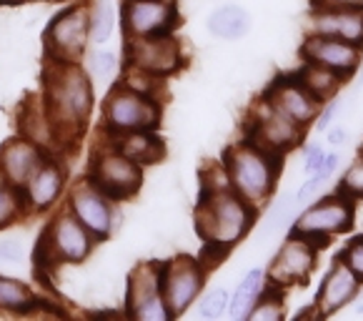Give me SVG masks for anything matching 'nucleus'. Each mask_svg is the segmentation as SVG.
Instances as JSON below:
<instances>
[{
    "instance_id": "f257e3e1",
    "label": "nucleus",
    "mask_w": 363,
    "mask_h": 321,
    "mask_svg": "<svg viewBox=\"0 0 363 321\" xmlns=\"http://www.w3.org/2000/svg\"><path fill=\"white\" fill-rule=\"evenodd\" d=\"M258 209L233 193L228 186L203 188L196 206V231L203 241L201 263H218L228 251H233L240 241L251 234L256 224Z\"/></svg>"
},
{
    "instance_id": "f03ea898",
    "label": "nucleus",
    "mask_w": 363,
    "mask_h": 321,
    "mask_svg": "<svg viewBox=\"0 0 363 321\" xmlns=\"http://www.w3.org/2000/svg\"><path fill=\"white\" fill-rule=\"evenodd\" d=\"M93 80L80 63H55L48 60L45 70L43 108L53 126L58 148L75 143L88 126L93 113Z\"/></svg>"
},
{
    "instance_id": "7ed1b4c3",
    "label": "nucleus",
    "mask_w": 363,
    "mask_h": 321,
    "mask_svg": "<svg viewBox=\"0 0 363 321\" xmlns=\"http://www.w3.org/2000/svg\"><path fill=\"white\" fill-rule=\"evenodd\" d=\"M220 166H223L230 191L238 193L253 209H263L276 193L284 158L266 153L248 141H238L225 151Z\"/></svg>"
},
{
    "instance_id": "20e7f679",
    "label": "nucleus",
    "mask_w": 363,
    "mask_h": 321,
    "mask_svg": "<svg viewBox=\"0 0 363 321\" xmlns=\"http://www.w3.org/2000/svg\"><path fill=\"white\" fill-rule=\"evenodd\" d=\"M98 241L91 231L80 224L68 209H60L45 224L40 244H38V261L43 266H73L83 263L93 254Z\"/></svg>"
},
{
    "instance_id": "39448f33",
    "label": "nucleus",
    "mask_w": 363,
    "mask_h": 321,
    "mask_svg": "<svg viewBox=\"0 0 363 321\" xmlns=\"http://www.w3.org/2000/svg\"><path fill=\"white\" fill-rule=\"evenodd\" d=\"M101 121L106 134L155 131L160 124V103L155 96L116 83L103 101Z\"/></svg>"
},
{
    "instance_id": "423d86ee",
    "label": "nucleus",
    "mask_w": 363,
    "mask_h": 321,
    "mask_svg": "<svg viewBox=\"0 0 363 321\" xmlns=\"http://www.w3.org/2000/svg\"><path fill=\"white\" fill-rule=\"evenodd\" d=\"M306 129H301L298 124H294L289 116L278 111L276 106L258 98L256 106L251 108V118L246 126V138L248 143H253L256 148L266 151V153L281 156L284 158L289 151H294L296 146L303 141Z\"/></svg>"
},
{
    "instance_id": "0eeeda50",
    "label": "nucleus",
    "mask_w": 363,
    "mask_h": 321,
    "mask_svg": "<svg viewBox=\"0 0 363 321\" xmlns=\"http://www.w3.org/2000/svg\"><path fill=\"white\" fill-rule=\"evenodd\" d=\"M353 219H356L353 201L336 191V193H331V196L311 201L303 214L294 221L291 234L306 236V239H311L313 244H318V246H326L331 236L351 231Z\"/></svg>"
},
{
    "instance_id": "6e6552de",
    "label": "nucleus",
    "mask_w": 363,
    "mask_h": 321,
    "mask_svg": "<svg viewBox=\"0 0 363 321\" xmlns=\"http://www.w3.org/2000/svg\"><path fill=\"white\" fill-rule=\"evenodd\" d=\"M88 6L73 3L48 23L43 33L45 58L55 63H80L88 50Z\"/></svg>"
},
{
    "instance_id": "1a4fd4ad",
    "label": "nucleus",
    "mask_w": 363,
    "mask_h": 321,
    "mask_svg": "<svg viewBox=\"0 0 363 321\" xmlns=\"http://www.w3.org/2000/svg\"><path fill=\"white\" fill-rule=\"evenodd\" d=\"M88 178L113 201L133 198L143 186V166L123 156L113 143L98 148L88 166Z\"/></svg>"
},
{
    "instance_id": "9d476101",
    "label": "nucleus",
    "mask_w": 363,
    "mask_h": 321,
    "mask_svg": "<svg viewBox=\"0 0 363 321\" xmlns=\"http://www.w3.org/2000/svg\"><path fill=\"white\" fill-rule=\"evenodd\" d=\"M206 273L208 268L201 263V259L193 256H173L160 261V294L173 319L186 314L193 301L203 294Z\"/></svg>"
},
{
    "instance_id": "9b49d317",
    "label": "nucleus",
    "mask_w": 363,
    "mask_h": 321,
    "mask_svg": "<svg viewBox=\"0 0 363 321\" xmlns=\"http://www.w3.org/2000/svg\"><path fill=\"white\" fill-rule=\"evenodd\" d=\"M65 209L91 231L96 241H106L118 226V209L116 201L108 198L91 178H80L68 188Z\"/></svg>"
},
{
    "instance_id": "f8f14e48",
    "label": "nucleus",
    "mask_w": 363,
    "mask_h": 321,
    "mask_svg": "<svg viewBox=\"0 0 363 321\" xmlns=\"http://www.w3.org/2000/svg\"><path fill=\"white\" fill-rule=\"evenodd\" d=\"M125 316L133 321H171L160 294V263L140 261L125 281Z\"/></svg>"
},
{
    "instance_id": "ddd939ff",
    "label": "nucleus",
    "mask_w": 363,
    "mask_h": 321,
    "mask_svg": "<svg viewBox=\"0 0 363 321\" xmlns=\"http://www.w3.org/2000/svg\"><path fill=\"white\" fill-rule=\"evenodd\" d=\"M125 60H128V68L163 80L181 70L183 48L173 38V33L135 38V40H125Z\"/></svg>"
},
{
    "instance_id": "4468645a",
    "label": "nucleus",
    "mask_w": 363,
    "mask_h": 321,
    "mask_svg": "<svg viewBox=\"0 0 363 321\" xmlns=\"http://www.w3.org/2000/svg\"><path fill=\"white\" fill-rule=\"evenodd\" d=\"M315 263H318V244L306 236L291 234L273 256L266 278H271V286L276 289H289L294 284L308 281L311 273L315 271Z\"/></svg>"
},
{
    "instance_id": "2eb2a0df",
    "label": "nucleus",
    "mask_w": 363,
    "mask_h": 321,
    "mask_svg": "<svg viewBox=\"0 0 363 321\" xmlns=\"http://www.w3.org/2000/svg\"><path fill=\"white\" fill-rule=\"evenodd\" d=\"M125 40L173 33L178 26V8L173 0H123L121 8Z\"/></svg>"
},
{
    "instance_id": "dca6fc26",
    "label": "nucleus",
    "mask_w": 363,
    "mask_h": 321,
    "mask_svg": "<svg viewBox=\"0 0 363 321\" xmlns=\"http://www.w3.org/2000/svg\"><path fill=\"white\" fill-rule=\"evenodd\" d=\"M65 183H68V171H65L63 160L55 156H45L40 166L21 186L26 214H45L53 209L63 196Z\"/></svg>"
},
{
    "instance_id": "f3484780",
    "label": "nucleus",
    "mask_w": 363,
    "mask_h": 321,
    "mask_svg": "<svg viewBox=\"0 0 363 321\" xmlns=\"http://www.w3.org/2000/svg\"><path fill=\"white\" fill-rule=\"evenodd\" d=\"M361 55H363V45L348 43V40L331 38V36H315V33H308V38L301 45V60L323 65V68L343 75L346 80L358 70Z\"/></svg>"
},
{
    "instance_id": "a211bd4d",
    "label": "nucleus",
    "mask_w": 363,
    "mask_h": 321,
    "mask_svg": "<svg viewBox=\"0 0 363 321\" xmlns=\"http://www.w3.org/2000/svg\"><path fill=\"white\" fill-rule=\"evenodd\" d=\"M263 98L306 131L313 126L315 116H318L320 106H323L318 98H313L303 86H301L294 75H289V78H276L271 86L266 88Z\"/></svg>"
},
{
    "instance_id": "6ab92c4d",
    "label": "nucleus",
    "mask_w": 363,
    "mask_h": 321,
    "mask_svg": "<svg viewBox=\"0 0 363 321\" xmlns=\"http://www.w3.org/2000/svg\"><path fill=\"white\" fill-rule=\"evenodd\" d=\"M358 291H361V278L338 256L333 261V266L328 268L326 278H323V284L318 289V296H315V309H318L320 319H326V316H333L341 309H346L358 296Z\"/></svg>"
},
{
    "instance_id": "aec40b11",
    "label": "nucleus",
    "mask_w": 363,
    "mask_h": 321,
    "mask_svg": "<svg viewBox=\"0 0 363 321\" xmlns=\"http://www.w3.org/2000/svg\"><path fill=\"white\" fill-rule=\"evenodd\" d=\"M48 156V151L40 148L35 141L18 136L0 146V171L16 188H21L28 181L33 171L40 166V160Z\"/></svg>"
},
{
    "instance_id": "412c9836",
    "label": "nucleus",
    "mask_w": 363,
    "mask_h": 321,
    "mask_svg": "<svg viewBox=\"0 0 363 321\" xmlns=\"http://www.w3.org/2000/svg\"><path fill=\"white\" fill-rule=\"evenodd\" d=\"M308 31L363 45V11H313Z\"/></svg>"
},
{
    "instance_id": "4be33fe9",
    "label": "nucleus",
    "mask_w": 363,
    "mask_h": 321,
    "mask_svg": "<svg viewBox=\"0 0 363 321\" xmlns=\"http://www.w3.org/2000/svg\"><path fill=\"white\" fill-rule=\"evenodd\" d=\"M108 143H113L123 156L135 160L138 166H153L166 156V143L155 136V131H128V134H106Z\"/></svg>"
},
{
    "instance_id": "5701e85b",
    "label": "nucleus",
    "mask_w": 363,
    "mask_h": 321,
    "mask_svg": "<svg viewBox=\"0 0 363 321\" xmlns=\"http://www.w3.org/2000/svg\"><path fill=\"white\" fill-rule=\"evenodd\" d=\"M251 26L253 16L238 3H225L208 16V33L220 40H240L243 36H248Z\"/></svg>"
},
{
    "instance_id": "b1692460",
    "label": "nucleus",
    "mask_w": 363,
    "mask_h": 321,
    "mask_svg": "<svg viewBox=\"0 0 363 321\" xmlns=\"http://www.w3.org/2000/svg\"><path fill=\"white\" fill-rule=\"evenodd\" d=\"M294 78L298 80L301 86H303L311 96L318 98L320 103L336 98L338 91L343 88V83H346L343 75L333 73V70L323 68V65L308 63V60H301V68L294 73Z\"/></svg>"
},
{
    "instance_id": "393cba45",
    "label": "nucleus",
    "mask_w": 363,
    "mask_h": 321,
    "mask_svg": "<svg viewBox=\"0 0 363 321\" xmlns=\"http://www.w3.org/2000/svg\"><path fill=\"white\" fill-rule=\"evenodd\" d=\"M268 286L266 281V271L263 268H251L246 271V276L240 278L238 286H235L233 296L228 299V314L233 321H246L251 314L253 304L258 301V296L263 294V289Z\"/></svg>"
},
{
    "instance_id": "a878e982",
    "label": "nucleus",
    "mask_w": 363,
    "mask_h": 321,
    "mask_svg": "<svg viewBox=\"0 0 363 321\" xmlns=\"http://www.w3.org/2000/svg\"><path fill=\"white\" fill-rule=\"evenodd\" d=\"M38 304L40 301L30 286L0 273V311L3 314H30Z\"/></svg>"
},
{
    "instance_id": "bb28decb",
    "label": "nucleus",
    "mask_w": 363,
    "mask_h": 321,
    "mask_svg": "<svg viewBox=\"0 0 363 321\" xmlns=\"http://www.w3.org/2000/svg\"><path fill=\"white\" fill-rule=\"evenodd\" d=\"M113 28H116V6L113 0H93L88 8V38L91 43L103 45L111 40Z\"/></svg>"
},
{
    "instance_id": "cd10ccee",
    "label": "nucleus",
    "mask_w": 363,
    "mask_h": 321,
    "mask_svg": "<svg viewBox=\"0 0 363 321\" xmlns=\"http://www.w3.org/2000/svg\"><path fill=\"white\" fill-rule=\"evenodd\" d=\"M251 321H284L286 319V304H284V289L276 286H266L263 294L258 296V301L253 304Z\"/></svg>"
},
{
    "instance_id": "c85d7f7f",
    "label": "nucleus",
    "mask_w": 363,
    "mask_h": 321,
    "mask_svg": "<svg viewBox=\"0 0 363 321\" xmlns=\"http://www.w3.org/2000/svg\"><path fill=\"white\" fill-rule=\"evenodd\" d=\"M26 216V209H23V196L21 188H16L0 171V229L16 224Z\"/></svg>"
},
{
    "instance_id": "c756f323",
    "label": "nucleus",
    "mask_w": 363,
    "mask_h": 321,
    "mask_svg": "<svg viewBox=\"0 0 363 321\" xmlns=\"http://www.w3.org/2000/svg\"><path fill=\"white\" fill-rule=\"evenodd\" d=\"M294 204H296V201H291L289 196L273 201V206L268 209L266 219H263L261 226H258V239L266 241V239H271L273 234H278V231H281V226L291 219V206H294Z\"/></svg>"
},
{
    "instance_id": "7c9ffc66",
    "label": "nucleus",
    "mask_w": 363,
    "mask_h": 321,
    "mask_svg": "<svg viewBox=\"0 0 363 321\" xmlns=\"http://www.w3.org/2000/svg\"><path fill=\"white\" fill-rule=\"evenodd\" d=\"M118 73V58L113 50H93L88 55V75L91 80H98V83H111Z\"/></svg>"
},
{
    "instance_id": "2f4dec72",
    "label": "nucleus",
    "mask_w": 363,
    "mask_h": 321,
    "mask_svg": "<svg viewBox=\"0 0 363 321\" xmlns=\"http://www.w3.org/2000/svg\"><path fill=\"white\" fill-rule=\"evenodd\" d=\"M230 294L225 289H211L203 296H198V316L201 319H220L228 311Z\"/></svg>"
},
{
    "instance_id": "473e14b6",
    "label": "nucleus",
    "mask_w": 363,
    "mask_h": 321,
    "mask_svg": "<svg viewBox=\"0 0 363 321\" xmlns=\"http://www.w3.org/2000/svg\"><path fill=\"white\" fill-rule=\"evenodd\" d=\"M338 193L348 196L351 201H363V156L351 160V166L346 168L341 183H338Z\"/></svg>"
},
{
    "instance_id": "72a5a7b5",
    "label": "nucleus",
    "mask_w": 363,
    "mask_h": 321,
    "mask_svg": "<svg viewBox=\"0 0 363 321\" xmlns=\"http://www.w3.org/2000/svg\"><path fill=\"white\" fill-rule=\"evenodd\" d=\"M341 259H343V263H346V266L363 281V236L353 239L351 244L343 249Z\"/></svg>"
},
{
    "instance_id": "f704fd0d",
    "label": "nucleus",
    "mask_w": 363,
    "mask_h": 321,
    "mask_svg": "<svg viewBox=\"0 0 363 321\" xmlns=\"http://www.w3.org/2000/svg\"><path fill=\"white\" fill-rule=\"evenodd\" d=\"M323 183H326V178H323V176H318V173H308V178H306V181L301 183L298 191H296V204L308 206L311 201H315V198L320 196V188H323Z\"/></svg>"
},
{
    "instance_id": "c9c22d12",
    "label": "nucleus",
    "mask_w": 363,
    "mask_h": 321,
    "mask_svg": "<svg viewBox=\"0 0 363 321\" xmlns=\"http://www.w3.org/2000/svg\"><path fill=\"white\" fill-rule=\"evenodd\" d=\"M338 111H341V101H336V98H331V101L323 103V106H320V111H318V116H315V129H318V131L331 129V124L336 121Z\"/></svg>"
},
{
    "instance_id": "e433bc0d",
    "label": "nucleus",
    "mask_w": 363,
    "mask_h": 321,
    "mask_svg": "<svg viewBox=\"0 0 363 321\" xmlns=\"http://www.w3.org/2000/svg\"><path fill=\"white\" fill-rule=\"evenodd\" d=\"M313 11H363V0H311Z\"/></svg>"
},
{
    "instance_id": "4c0bfd02",
    "label": "nucleus",
    "mask_w": 363,
    "mask_h": 321,
    "mask_svg": "<svg viewBox=\"0 0 363 321\" xmlns=\"http://www.w3.org/2000/svg\"><path fill=\"white\" fill-rule=\"evenodd\" d=\"M323 156H326V151L320 148V146H308V148H306V153H303V171L306 173H315V171H318Z\"/></svg>"
},
{
    "instance_id": "58836bf2",
    "label": "nucleus",
    "mask_w": 363,
    "mask_h": 321,
    "mask_svg": "<svg viewBox=\"0 0 363 321\" xmlns=\"http://www.w3.org/2000/svg\"><path fill=\"white\" fill-rule=\"evenodd\" d=\"M23 256V249L18 241H0V261H18Z\"/></svg>"
},
{
    "instance_id": "ea45409f",
    "label": "nucleus",
    "mask_w": 363,
    "mask_h": 321,
    "mask_svg": "<svg viewBox=\"0 0 363 321\" xmlns=\"http://www.w3.org/2000/svg\"><path fill=\"white\" fill-rule=\"evenodd\" d=\"M338 160H341V153L338 151H331V153H326L323 156V160H320V166H318V176H323V178H328L333 171H336V166H338Z\"/></svg>"
},
{
    "instance_id": "a19ab883",
    "label": "nucleus",
    "mask_w": 363,
    "mask_h": 321,
    "mask_svg": "<svg viewBox=\"0 0 363 321\" xmlns=\"http://www.w3.org/2000/svg\"><path fill=\"white\" fill-rule=\"evenodd\" d=\"M348 141V131L341 129V126H333L331 131H328V143L331 146H343Z\"/></svg>"
},
{
    "instance_id": "79ce46f5",
    "label": "nucleus",
    "mask_w": 363,
    "mask_h": 321,
    "mask_svg": "<svg viewBox=\"0 0 363 321\" xmlns=\"http://www.w3.org/2000/svg\"><path fill=\"white\" fill-rule=\"evenodd\" d=\"M16 3H23V0H0V6H16Z\"/></svg>"
},
{
    "instance_id": "37998d69",
    "label": "nucleus",
    "mask_w": 363,
    "mask_h": 321,
    "mask_svg": "<svg viewBox=\"0 0 363 321\" xmlns=\"http://www.w3.org/2000/svg\"><path fill=\"white\" fill-rule=\"evenodd\" d=\"M358 68H361V78H358V83L363 86V55H361V65H358Z\"/></svg>"
},
{
    "instance_id": "c03bdc74",
    "label": "nucleus",
    "mask_w": 363,
    "mask_h": 321,
    "mask_svg": "<svg viewBox=\"0 0 363 321\" xmlns=\"http://www.w3.org/2000/svg\"><path fill=\"white\" fill-rule=\"evenodd\" d=\"M356 314H363V301H361V304L356 306Z\"/></svg>"
}]
</instances>
